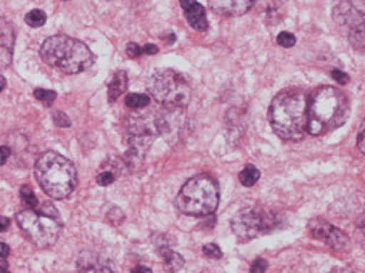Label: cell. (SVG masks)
I'll return each mask as SVG.
<instances>
[{
    "mask_svg": "<svg viewBox=\"0 0 365 273\" xmlns=\"http://www.w3.org/2000/svg\"><path fill=\"white\" fill-rule=\"evenodd\" d=\"M307 106L309 100L304 92L288 88L272 100L269 120L274 132L283 140L298 142L307 133Z\"/></svg>",
    "mask_w": 365,
    "mask_h": 273,
    "instance_id": "obj_1",
    "label": "cell"
},
{
    "mask_svg": "<svg viewBox=\"0 0 365 273\" xmlns=\"http://www.w3.org/2000/svg\"><path fill=\"white\" fill-rule=\"evenodd\" d=\"M349 103L346 95L335 87L325 86L312 93L307 106V133L324 135L343 125L348 119Z\"/></svg>",
    "mask_w": 365,
    "mask_h": 273,
    "instance_id": "obj_2",
    "label": "cell"
},
{
    "mask_svg": "<svg viewBox=\"0 0 365 273\" xmlns=\"http://www.w3.org/2000/svg\"><path fill=\"white\" fill-rule=\"evenodd\" d=\"M34 175L43 193L53 200L68 198L78 185L74 164L56 151H46L37 158Z\"/></svg>",
    "mask_w": 365,
    "mask_h": 273,
    "instance_id": "obj_3",
    "label": "cell"
},
{
    "mask_svg": "<svg viewBox=\"0 0 365 273\" xmlns=\"http://www.w3.org/2000/svg\"><path fill=\"white\" fill-rule=\"evenodd\" d=\"M42 60L65 74H78L93 65V53L84 42L65 34L48 37L41 47Z\"/></svg>",
    "mask_w": 365,
    "mask_h": 273,
    "instance_id": "obj_4",
    "label": "cell"
},
{
    "mask_svg": "<svg viewBox=\"0 0 365 273\" xmlns=\"http://www.w3.org/2000/svg\"><path fill=\"white\" fill-rule=\"evenodd\" d=\"M219 187L217 182L207 174H198L187 180L175 198V207L182 214L192 217H206L217 209Z\"/></svg>",
    "mask_w": 365,
    "mask_h": 273,
    "instance_id": "obj_5",
    "label": "cell"
},
{
    "mask_svg": "<svg viewBox=\"0 0 365 273\" xmlns=\"http://www.w3.org/2000/svg\"><path fill=\"white\" fill-rule=\"evenodd\" d=\"M125 135H128V151L124 155L125 166L135 170L143 163L148 150L152 148L158 129L155 124V114H132L125 119Z\"/></svg>",
    "mask_w": 365,
    "mask_h": 273,
    "instance_id": "obj_6",
    "label": "cell"
},
{
    "mask_svg": "<svg viewBox=\"0 0 365 273\" xmlns=\"http://www.w3.org/2000/svg\"><path fill=\"white\" fill-rule=\"evenodd\" d=\"M150 97L163 106L187 108L192 98V88L188 81L174 69H158L147 82Z\"/></svg>",
    "mask_w": 365,
    "mask_h": 273,
    "instance_id": "obj_7",
    "label": "cell"
},
{
    "mask_svg": "<svg viewBox=\"0 0 365 273\" xmlns=\"http://www.w3.org/2000/svg\"><path fill=\"white\" fill-rule=\"evenodd\" d=\"M232 232L240 241H250L275 230L279 215L262 206H248L232 217Z\"/></svg>",
    "mask_w": 365,
    "mask_h": 273,
    "instance_id": "obj_8",
    "label": "cell"
},
{
    "mask_svg": "<svg viewBox=\"0 0 365 273\" xmlns=\"http://www.w3.org/2000/svg\"><path fill=\"white\" fill-rule=\"evenodd\" d=\"M333 20L352 48L365 50V0H335Z\"/></svg>",
    "mask_w": 365,
    "mask_h": 273,
    "instance_id": "obj_9",
    "label": "cell"
},
{
    "mask_svg": "<svg viewBox=\"0 0 365 273\" xmlns=\"http://www.w3.org/2000/svg\"><path fill=\"white\" fill-rule=\"evenodd\" d=\"M16 222L31 243L39 247L53 246L61 233V224L56 217L37 212L34 209H24V211L18 212Z\"/></svg>",
    "mask_w": 365,
    "mask_h": 273,
    "instance_id": "obj_10",
    "label": "cell"
},
{
    "mask_svg": "<svg viewBox=\"0 0 365 273\" xmlns=\"http://www.w3.org/2000/svg\"><path fill=\"white\" fill-rule=\"evenodd\" d=\"M155 124L158 129V135L171 145L182 138L187 127L185 108H169L163 106L155 113Z\"/></svg>",
    "mask_w": 365,
    "mask_h": 273,
    "instance_id": "obj_11",
    "label": "cell"
},
{
    "mask_svg": "<svg viewBox=\"0 0 365 273\" xmlns=\"http://www.w3.org/2000/svg\"><path fill=\"white\" fill-rule=\"evenodd\" d=\"M309 233L312 238L322 241L335 251H346L349 247V238L346 233L338 230L324 219H314L309 222Z\"/></svg>",
    "mask_w": 365,
    "mask_h": 273,
    "instance_id": "obj_12",
    "label": "cell"
},
{
    "mask_svg": "<svg viewBox=\"0 0 365 273\" xmlns=\"http://www.w3.org/2000/svg\"><path fill=\"white\" fill-rule=\"evenodd\" d=\"M15 29L9 20L0 16V71L7 69L14 60Z\"/></svg>",
    "mask_w": 365,
    "mask_h": 273,
    "instance_id": "obj_13",
    "label": "cell"
},
{
    "mask_svg": "<svg viewBox=\"0 0 365 273\" xmlns=\"http://www.w3.org/2000/svg\"><path fill=\"white\" fill-rule=\"evenodd\" d=\"M256 0H207L212 11L222 16H242L253 7Z\"/></svg>",
    "mask_w": 365,
    "mask_h": 273,
    "instance_id": "obj_14",
    "label": "cell"
},
{
    "mask_svg": "<svg viewBox=\"0 0 365 273\" xmlns=\"http://www.w3.org/2000/svg\"><path fill=\"white\" fill-rule=\"evenodd\" d=\"M180 7L184 10L188 24L198 33H205L207 29V18L203 5L198 0H180Z\"/></svg>",
    "mask_w": 365,
    "mask_h": 273,
    "instance_id": "obj_15",
    "label": "cell"
},
{
    "mask_svg": "<svg viewBox=\"0 0 365 273\" xmlns=\"http://www.w3.org/2000/svg\"><path fill=\"white\" fill-rule=\"evenodd\" d=\"M79 273H115L108 264L91 252H84L78 262Z\"/></svg>",
    "mask_w": 365,
    "mask_h": 273,
    "instance_id": "obj_16",
    "label": "cell"
},
{
    "mask_svg": "<svg viewBox=\"0 0 365 273\" xmlns=\"http://www.w3.org/2000/svg\"><path fill=\"white\" fill-rule=\"evenodd\" d=\"M158 252H160V256L163 259V267H165L166 272L175 273V272L184 269V265H185L184 257H182L179 252L173 251L168 244L158 246Z\"/></svg>",
    "mask_w": 365,
    "mask_h": 273,
    "instance_id": "obj_17",
    "label": "cell"
},
{
    "mask_svg": "<svg viewBox=\"0 0 365 273\" xmlns=\"http://www.w3.org/2000/svg\"><path fill=\"white\" fill-rule=\"evenodd\" d=\"M128 74L124 71H116L115 76H113V79L108 86V98L110 101H116L121 95L128 91Z\"/></svg>",
    "mask_w": 365,
    "mask_h": 273,
    "instance_id": "obj_18",
    "label": "cell"
},
{
    "mask_svg": "<svg viewBox=\"0 0 365 273\" xmlns=\"http://www.w3.org/2000/svg\"><path fill=\"white\" fill-rule=\"evenodd\" d=\"M259 177L261 172L257 170V168L253 166V164H248V166H245L240 175H238V179H240V183L243 187H253L256 185L257 180H259Z\"/></svg>",
    "mask_w": 365,
    "mask_h": 273,
    "instance_id": "obj_19",
    "label": "cell"
},
{
    "mask_svg": "<svg viewBox=\"0 0 365 273\" xmlns=\"http://www.w3.org/2000/svg\"><path fill=\"white\" fill-rule=\"evenodd\" d=\"M125 106L130 108V110H143L150 105V95L145 93H129L125 97Z\"/></svg>",
    "mask_w": 365,
    "mask_h": 273,
    "instance_id": "obj_20",
    "label": "cell"
},
{
    "mask_svg": "<svg viewBox=\"0 0 365 273\" xmlns=\"http://www.w3.org/2000/svg\"><path fill=\"white\" fill-rule=\"evenodd\" d=\"M24 21H26V24L31 28H41L46 24L47 15H46V11H42V10H31L29 14L24 16Z\"/></svg>",
    "mask_w": 365,
    "mask_h": 273,
    "instance_id": "obj_21",
    "label": "cell"
},
{
    "mask_svg": "<svg viewBox=\"0 0 365 273\" xmlns=\"http://www.w3.org/2000/svg\"><path fill=\"white\" fill-rule=\"evenodd\" d=\"M20 196L28 209H34L36 211L37 206H39V200H37V196L34 195L33 188H31L29 185H23L20 190Z\"/></svg>",
    "mask_w": 365,
    "mask_h": 273,
    "instance_id": "obj_22",
    "label": "cell"
},
{
    "mask_svg": "<svg viewBox=\"0 0 365 273\" xmlns=\"http://www.w3.org/2000/svg\"><path fill=\"white\" fill-rule=\"evenodd\" d=\"M34 97L39 100V101H42L43 105H47V106H50L55 101V98H56V93L53 92V91H46V88H36L34 91Z\"/></svg>",
    "mask_w": 365,
    "mask_h": 273,
    "instance_id": "obj_23",
    "label": "cell"
},
{
    "mask_svg": "<svg viewBox=\"0 0 365 273\" xmlns=\"http://www.w3.org/2000/svg\"><path fill=\"white\" fill-rule=\"evenodd\" d=\"M277 43L283 48H292L294 47V43H297V37H294V34L288 33V31H282V33L277 36Z\"/></svg>",
    "mask_w": 365,
    "mask_h": 273,
    "instance_id": "obj_24",
    "label": "cell"
},
{
    "mask_svg": "<svg viewBox=\"0 0 365 273\" xmlns=\"http://www.w3.org/2000/svg\"><path fill=\"white\" fill-rule=\"evenodd\" d=\"M203 254L206 257H210V259H221L222 257V251H221V247H219L217 244H214V243H210V244H205L203 246Z\"/></svg>",
    "mask_w": 365,
    "mask_h": 273,
    "instance_id": "obj_25",
    "label": "cell"
},
{
    "mask_svg": "<svg viewBox=\"0 0 365 273\" xmlns=\"http://www.w3.org/2000/svg\"><path fill=\"white\" fill-rule=\"evenodd\" d=\"M356 238H357L359 243H361L362 246H365V212L361 215V217L357 219Z\"/></svg>",
    "mask_w": 365,
    "mask_h": 273,
    "instance_id": "obj_26",
    "label": "cell"
},
{
    "mask_svg": "<svg viewBox=\"0 0 365 273\" xmlns=\"http://www.w3.org/2000/svg\"><path fill=\"white\" fill-rule=\"evenodd\" d=\"M52 119H53V124L56 127H69V125H71V120H69V118L63 111H58V110L53 111Z\"/></svg>",
    "mask_w": 365,
    "mask_h": 273,
    "instance_id": "obj_27",
    "label": "cell"
},
{
    "mask_svg": "<svg viewBox=\"0 0 365 273\" xmlns=\"http://www.w3.org/2000/svg\"><path fill=\"white\" fill-rule=\"evenodd\" d=\"M115 179H116V175L113 174L111 170H103V172H100L97 175V183L102 187H108L113 182H115Z\"/></svg>",
    "mask_w": 365,
    "mask_h": 273,
    "instance_id": "obj_28",
    "label": "cell"
},
{
    "mask_svg": "<svg viewBox=\"0 0 365 273\" xmlns=\"http://www.w3.org/2000/svg\"><path fill=\"white\" fill-rule=\"evenodd\" d=\"M266 270H267V260H264V259L259 257V259L253 260L250 273H266Z\"/></svg>",
    "mask_w": 365,
    "mask_h": 273,
    "instance_id": "obj_29",
    "label": "cell"
},
{
    "mask_svg": "<svg viewBox=\"0 0 365 273\" xmlns=\"http://www.w3.org/2000/svg\"><path fill=\"white\" fill-rule=\"evenodd\" d=\"M125 53H128L129 58H138V56L143 55V50L140 46H137V43L130 42L128 43V47H125Z\"/></svg>",
    "mask_w": 365,
    "mask_h": 273,
    "instance_id": "obj_30",
    "label": "cell"
},
{
    "mask_svg": "<svg viewBox=\"0 0 365 273\" xmlns=\"http://www.w3.org/2000/svg\"><path fill=\"white\" fill-rule=\"evenodd\" d=\"M357 147L365 155V118H364L361 129H359V133H357Z\"/></svg>",
    "mask_w": 365,
    "mask_h": 273,
    "instance_id": "obj_31",
    "label": "cell"
},
{
    "mask_svg": "<svg viewBox=\"0 0 365 273\" xmlns=\"http://www.w3.org/2000/svg\"><path fill=\"white\" fill-rule=\"evenodd\" d=\"M331 76H333V79H335L339 86H346L349 82L348 74L343 73V71H339V69H333Z\"/></svg>",
    "mask_w": 365,
    "mask_h": 273,
    "instance_id": "obj_32",
    "label": "cell"
},
{
    "mask_svg": "<svg viewBox=\"0 0 365 273\" xmlns=\"http://www.w3.org/2000/svg\"><path fill=\"white\" fill-rule=\"evenodd\" d=\"M287 0H261V4L264 5V7H266L267 10H275V9H279V7H282L283 4H285Z\"/></svg>",
    "mask_w": 365,
    "mask_h": 273,
    "instance_id": "obj_33",
    "label": "cell"
},
{
    "mask_svg": "<svg viewBox=\"0 0 365 273\" xmlns=\"http://www.w3.org/2000/svg\"><path fill=\"white\" fill-rule=\"evenodd\" d=\"M10 155H11V150L9 147H0V166H4V164L7 163Z\"/></svg>",
    "mask_w": 365,
    "mask_h": 273,
    "instance_id": "obj_34",
    "label": "cell"
},
{
    "mask_svg": "<svg viewBox=\"0 0 365 273\" xmlns=\"http://www.w3.org/2000/svg\"><path fill=\"white\" fill-rule=\"evenodd\" d=\"M142 50H143L145 55H155V53H158V47L153 46V43H148V46L142 47Z\"/></svg>",
    "mask_w": 365,
    "mask_h": 273,
    "instance_id": "obj_35",
    "label": "cell"
},
{
    "mask_svg": "<svg viewBox=\"0 0 365 273\" xmlns=\"http://www.w3.org/2000/svg\"><path fill=\"white\" fill-rule=\"evenodd\" d=\"M9 254H10V247H9V244L0 243V259H7V257H9Z\"/></svg>",
    "mask_w": 365,
    "mask_h": 273,
    "instance_id": "obj_36",
    "label": "cell"
},
{
    "mask_svg": "<svg viewBox=\"0 0 365 273\" xmlns=\"http://www.w3.org/2000/svg\"><path fill=\"white\" fill-rule=\"evenodd\" d=\"M9 227H10V220L7 217H4V215H0V233L7 230Z\"/></svg>",
    "mask_w": 365,
    "mask_h": 273,
    "instance_id": "obj_37",
    "label": "cell"
},
{
    "mask_svg": "<svg viewBox=\"0 0 365 273\" xmlns=\"http://www.w3.org/2000/svg\"><path fill=\"white\" fill-rule=\"evenodd\" d=\"M132 273H153L152 269H148V267L145 265H137L135 269H132Z\"/></svg>",
    "mask_w": 365,
    "mask_h": 273,
    "instance_id": "obj_38",
    "label": "cell"
},
{
    "mask_svg": "<svg viewBox=\"0 0 365 273\" xmlns=\"http://www.w3.org/2000/svg\"><path fill=\"white\" fill-rule=\"evenodd\" d=\"M330 273H354L351 269H346V267H336V269H333Z\"/></svg>",
    "mask_w": 365,
    "mask_h": 273,
    "instance_id": "obj_39",
    "label": "cell"
},
{
    "mask_svg": "<svg viewBox=\"0 0 365 273\" xmlns=\"http://www.w3.org/2000/svg\"><path fill=\"white\" fill-rule=\"evenodd\" d=\"M5 86H7V81H5V78L4 76H0V93L4 92V88H5Z\"/></svg>",
    "mask_w": 365,
    "mask_h": 273,
    "instance_id": "obj_40",
    "label": "cell"
},
{
    "mask_svg": "<svg viewBox=\"0 0 365 273\" xmlns=\"http://www.w3.org/2000/svg\"><path fill=\"white\" fill-rule=\"evenodd\" d=\"M0 273H10L9 272V265L5 262H0Z\"/></svg>",
    "mask_w": 365,
    "mask_h": 273,
    "instance_id": "obj_41",
    "label": "cell"
}]
</instances>
